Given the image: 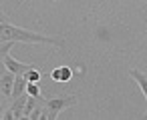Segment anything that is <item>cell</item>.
I'll return each mask as SVG.
<instances>
[{
  "label": "cell",
  "instance_id": "cell-1",
  "mask_svg": "<svg viewBox=\"0 0 147 120\" xmlns=\"http://www.w3.org/2000/svg\"><path fill=\"white\" fill-rule=\"evenodd\" d=\"M2 42H24V44H53V46H63L65 40L59 36H49V34H38L30 32L26 28L14 26L10 22H0V44Z\"/></svg>",
  "mask_w": 147,
  "mask_h": 120
},
{
  "label": "cell",
  "instance_id": "cell-2",
  "mask_svg": "<svg viewBox=\"0 0 147 120\" xmlns=\"http://www.w3.org/2000/svg\"><path fill=\"white\" fill-rule=\"evenodd\" d=\"M75 104H77V96H73V94L49 98V100H47V106H45V110H42V118L55 120L61 110H65V108H69V106H75Z\"/></svg>",
  "mask_w": 147,
  "mask_h": 120
},
{
  "label": "cell",
  "instance_id": "cell-3",
  "mask_svg": "<svg viewBox=\"0 0 147 120\" xmlns=\"http://www.w3.org/2000/svg\"><path fill=\"white\" fill-rule=\"evenodd\" d=\"M2 64H4V68L6 70H10L12 74H24L26 70H30L34 64H24V62H20V60H16L10 52L2 58Z\"/></svg>",
  "mask_w": 147,
  "mask_h": 120
},
{
  "label": "cell",
  "instance_id": "cell-4",
  "mask_svg": "<svg viewBox=\"0 0 147 120\" xmlns=\"http://www.w3.org/2000/svg\"><path fill=\"white\" fill-rule=\"evenodd\" d=\"M14 76H16V74H12L10 70H2V72H0V90H2V94H4L8 100H12Z\"/></svg>",
  "mask_w": 147,
  "mask_h": 120
},
{
  "label": "cell",
  "instance_id": "cell-5",
  "mask_svg": "<svg viewBox=\"0 0 147 120\" xmlns=\"http://www.w3.org/2000/svg\"><path fill=\"white\" fill-rule=\"evenodd\" d=\"M26 98H28V92L20 94L18 98H12V104L8 106V110L12 112L14 118H24V104H26Z\"/></svg>",
  "mask_w": 147,
  "mask_h": 120
},
{
  "label": "cell",
  "instance_id": "cell-6",
  "mask_svg": "<svg viewBox=\"0 0 147 120\" xmlns=\"http://www.w3.org/2000/svg\"><path fill=\"white\" fill-rule=\"evenodd\" d=\"M71 76H73V70H71L69 66H59V68H55L53 74H51V78H53L55 82H69Z\"/></svg>",
  "mask_w": 147,
  "mask_h": 120
},
{
  "label": "cell",
  "instance_id": "cell-7",
  "mask_svg": "<svg viewBox=\"0 0 147 120\" xmlns=\"http://www.w3.org/2000/svg\"><path fill=\"white\" fill-rule=\"evenodd\" d=\"M129 76L137 82V86L141 88V92H143V96H145V100H147V74L141 72V70H131Z\"/></svg>",
  "mask_w": 147,
  "mask_h": 120
},
{
  "label": "cell",
  "instance_id": "cell-8",
  "mask_svg": "<svg viewBox=\"0 0 147 120\" xmlns=\"http://www.w3.org/2000/svg\"><path fill=\"white\" fill-rule=\"evenodd\" d=\"M26 84H28L26 76H24V74H16V76H14V90H12V98H18L20 94H24V92H26Z\"/></svg>",
  "mask_w": 147,
  "mask_h": 120
},
{
  "label": "cell",
  "instance_id": "cell-9",
  "mask_svg": "<svg viewBox=\"0 0 147 120\" xmlns=\"http://www.w3.org/2000/svg\"><path fill=\"white\" fill-rule=\"evenodd\" d=\"M26 92H28L30 96L38 98V100H45L42 94H40V82H28V84H26Z\"/></svg>",
  "mask_w": 147,
  "mask_h": 120
},
{
  "label": "cell",
  "instance_id": "cell-10",
  "mask_svg": "<svg viewBox=\"0 0 147 120\" xmlns=\"http://www.w3.org/2000/svg\"><path fill=\"white\" fill-rule=\"evenodd\" d=\"M24 76H26V80H28V82H40V76H42V74H40L38 66H32L30 70H26V72H24Z\"/></svg>",
  "mask_w": 147,
  "mask_h": 120
},
{
  "label": "cell",
  "instance_id": "cell-11",
  "mask_svg": "<svg viewBox=\"0 0 147 120\" xmlns=\"http://www.w3.org/2000/svg\"><path fill=\"white\" fill-rule=\"evenodd\" d=\"M28 118H30V120H40V118H42V108L36 104V106H34V110L30 112V116H28Z\"/></svg>",
  "mask_w": 147,
  "mask_h": 120
},
{
  "label": "cell",
  "instance_id": "cell-12",
  "mask_svg": "<svg viewBox=\"0 0 147 120\" xmlns=\"http://www.w3.org/2000/svg\"><path fill=\"white\" fill-rule=\"evenodd\" d=\"M6 100H8V98L2 94V90H0V118H2V116H4V112H6V106H4V104H6Z\"/></svg>",
  "mask_w": 147,
  "mask_h": 120
},
{
  "label": "cell",
  "instance_id": "cell-13",
  "mask_svg": "<svg viewBox=\"0 0 147 120\" xmlns=\"http://www.w3.org/2000/svg\"><path fill=\"white\" fill-rule=\"evenodd\" d=\"M0 22H10V18H8V16L2 12V8H0Z\"/></svg>",
  "mask_w": 147,
  "mask_h": 120
},
{
  "label": "cell",
  "instance_id": "cell-14",
  "mask_svg": "<svg viewBox=\"0 0 147 120\" xmlns=\"http://www.w3.org/2000/svg\"><path fill=\"white\" fill-rule=\"evenodd\" d=\"M2 70H6V68H4V64H2V56H0V72H2Z\"/></svg>",
  "mask_w": 147,
  "mask_h": 120
},
{
  "label": "cell",
  "instance_id": "cell-15",
  "mask_svg": "<svg viewBox=\"0 0 147 120\" xmlns=\"http://www.w3.org/2000/svg\"><path fill=\"white\" fill-rule=\"evenodd\" d=\"M145 118H147V112H145Z\"/></svg>",
  "mask_w": 147,
  "mask_h": 120
}]
</instances>
